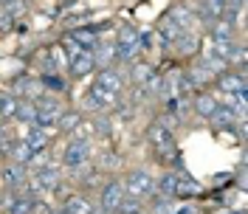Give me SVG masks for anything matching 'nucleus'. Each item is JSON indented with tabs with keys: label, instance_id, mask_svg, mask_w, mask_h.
Returning a JSON list of instances; mask_svg holds the SVG:
<instances>
[{
	"label": "nucleus",
	"instance_id": "nucleus-26",
	"mask_svg": "<svg viewBox=\"0 0 248 214\" xmlns=\"http://www.w3.org/2000/svg\"><path fill=\"white\" fill-rule=\"evenodd\" d=\"M209 79H212V74H209V71L203 68L201 62H198V65H195V68H192V71L186 74V82H189L192 88H203V85H206Z\"/></svg>",
	"mask_w": 248,
	"mask_h": 214
},
{
	"label": "nucleus",
	"instance_id": "nucleus-8",
	"mask_svg": "<svg viewBox=\"0 0 248 214\" xmlns=\"http://www.w3.org/2000/svg\"><path fill=\"white\" fill-rule=\"evenodd\" d=\"M124 198H127V192H124L122 181H108L105 189H102V209L108 214H116V209L122 206Z\"/></svg>",
	"mask_w": 248,
	"mask_h": 214
},
{
	"label": "nucleus",
	"instance_id": "nucleus-23",
	"mask_svg": "<svg viewBox=\"0 0 248 214\" xmlns=\"http://www.w3.org/2000/svg\"><path fill=\"white\" fill-rule=\"evenodd\" d=\"M15 119H20L23 124H34V119H37V110H34V102L31 99H17V113Z\"/></svg>",
	"mask_w": 248,
	"mask_h": 214
},
{
	"label": "nucleus",
	"instance_id": "nucleus-10",
	"mask_svg": "<svg viewBox=\"0 0 248 214\" xmlns=\"http://www.w3.org/2000/svg\"><path fill=\"white\" fill-rule=\"evenodd\" d=\"M6 212L9 214H31L34 212V195L31 192H12L6 198Z\"/></svg>",
	"mask_w": 248,
	"mask_h": 214
},
{
	"label": "nucleus",
	"instance_id": "nucleus-33",
	"mask_svg": "<svg viewBox=\"0 0 248 214\" xmlns=\"http://www.w3.org/2000/svg\"><path fill=\"white\" fill-rule=\"evenodd\" d=\"M40 85H43V88H54V91H65V82H62L57 74H46V76L40 79Z\"/></svg>",
	"mask_w": 248,
	"mask_h": 214
},
{
	"label": "nucleus",
	"instance_id": "nucleus-7",
	"mask_svg": "<svg viewBox=\"0 0 248 214\" xmlns=\"http://www.w3.org/2000/svg\"><path fill=\"white\" fill-rule=\"evenodd\" d=\"M93 85H96V88H102L105 93H110V96H116V99H119V93L124 91V76H122V71H116V68H102Z\"/></svg>",
	"mask_w": 248,
	"mask_h": 214
},
{
	"label": "nucleus",
	"instance_id": "nucleus-17",
	"mask_svg": "<svg viewBox=\"0 0 248 214\" xmlns=\"http://www.w3.org/2000/svg\"><path fill=\"white\" fill-rule=\"evenodd\" d=\"M9 155H12V161H15V164H20V167H29L31 158H34L37 153H34L29 144L20 138V141H12V144H9Z\"/></svg>",
	"mask_w": 248,
	"mask_h": 214
},
{
	"label": "nucleus",
	"instance_id": "nucleus-39",
	"mask_svg": "<svg viewBox=\"0 0 248 214\" xmlns=\"http://www.w3.org/2000/svg\"><path fill=\"white\" fill-rule=\"evenodd\" d=\"M232 214H246V212H232Z\"/></svg>",
	"mask_w": 248,
	"mask_h": 214
},
{
	"label": "nucleus",
	"instance_id": "nucleus-31",
	"mask_svg": "<svg viewBox=\"0 0 248 214\" xmlns=\"http://www.w3.org/2000/svg\"><path fill=\"white\" fill-rule=\"evenodd\" d=\"M116 214H141V200L127 195V198L122 200V206L116 209Z\"/></svg>",
	"mask_w": 248,
	"mask_h": 214
},
{
	"label": "nucleus",
	"instance_id": "nucleus-18",
	"mask_svg": "<svg viewBox=\"0 0 248 214\" xmlns=\"http://www.w3.org/2000/svg\"><path fill=\"white\" fill-rule=\"evenodd\" d=\"M209 122L215 124L217 130H232L234 124H237V116H234V110L229 105H220L215 113H212V119H209Z\"/></svg>",
	"mask_w": 248,
	"mask_h": 214
},
{
	"label": "nucleus",
	"instance_id": "nucleus-11",
	"mask_svg": "<svg viewBox=\"0 0 248 214\" xmlns=\"http://www.w3.org/2000/svg\"><path fill=\"white\" fill-rule=\"evenodd\" d=\"M68 68H71V76H77V79H85V76H91L93 74V57H91V51H82V54H77L74 60H68Z\"/></svg>",
	"mask_w": 248,
	"mask_h": 214
},
{
	"label": "nucleus",
	"instance_id": "nucleus-12",
	"mask_svg": "<svg viewBox=\"0 0 248 214\" xmlns=\"http://www.w3.org/2000/svg\"><path fill=\"white\" fill-rule=\"evenodd\" d=\"M74 43H77L82 51H93L96 48V43H99V37H96V29L93 26H82V29H71V34H68Z\"/></svg>",
	"mask_w": 248,
	"mask_h": 214
},
{
	"label": "nucleus",
	"instance_id": "nucleus-38",
	"mask_svg": "<svg viewBox=\"0 0 248 214\" xmlns=\"http://www.w3.org/2000/svg\"><path fill=\"white\" fill-rule=\"evenodd\" d=\"M0 3H3V6H9V3H12V0H0Z\"/></svg>",
	"mask_w": 248,
	"mask_h": 214
},
{
	"label": "nucleus",
	"instance_id": "nucleus-3",
	"mask_svg": "<svg viewBox=\"0 0 248 214\" xmlns=\"http://www.w3.org/2000/svg\"><path fill=\"white\" fill-rule=\"evenodd\" d=\"M113 46H116V57L119 60H124V62L136 60V54L141 51V31L133 29V26H124Z\"/></svg>",
	"mask_w": 248,
	"mask_h": 214
},
{
	"label": "nucleus",
	"instance_id": "nucleus-5",
	"mask_svg": "<svg viewBox=\"0 0 248 214\" xmlns=\"http://www.w3.org/2000/svg\"><path fill=\"white\" fill-rule=\"evenodd\" d=\"M34 110H37V119H34V124L37 127H54V124L60 122L62 116V105L54 99V96H40L37 102H34Z\"/></svg>",
	"mask_w": 248,
	"mask_h": 214
},
{
	"label": "nucleus",
	"instance_id": "nucleus-20",
	"mask_svg": "<svg viewBox=\"0 0 248 214\" xmlns=\"http://www.w3.org/2000/svg\"><path fill=\"white\" fill-rule=\"evenodd\" d=\"M0 175H3V183L6 186H20L23 181H26V167H20V164H9V167L0 169Z\"/></svg>",
	"mask_w": 248,
	"mask_h": 214
},
{
	"label": "nucleus",
	"instance_id": "nucleus-9",
	"mask_svg": "<svg viewBox=\"0 0 248 214\" xmlns=\"http://www.w3.org/2000/svg\"><path fill=\"white\" fill-rule=\"evenodd\" d=\"M113 105H116V96L105 93L102 88H96V85L85 93V107H88V110H93V113H105V110H110Z\"/></svg>",
	"mask_w": 248,
	"mask_h": 214
},
{
	"label": "nucleus",
	"instance_id": "nucleus-25",
	"mask_svg": "<svg viewBox=\"0 0 248 214\" xmlns=\"http://www.w3.org/2000/svg\"><path fill=\"white\" fill-rule=\"evenodd\" d=\"M212 43H234V29L223 20H215V29H212Z\"/></svg>",
	"mask_w": 248,
	"mask_h": 214
},
{
	"label": "nucleus",
	"instance_id": "nucleus-4",
	"mask_svg": "<svg viewBox=\"0 0 248 214\" xmlns=\"http://www.w3.org/2000/svg\"><path fill=\"white\" fill-rule=\"evenodd\" d=\"M147 138H150L153 147H158V153L175 155V136H172V127L164 122V119H155V122L147 127Z\"/></svg>",
	"mask_w": 248,
	"mask_h": 214
},
{
	"label": "nucleus",
	"instance_id": "nucleus-28",
	"mask_svg": "<svg viewBox=\"0 0 248 214\" xmlns=\"http://www.w3.org/2000/svg\"><path fill=\"white\" fill-rule=\"evenodd\" d=\"M223 0H203V17L209 20V23H215V20H220L223 17Z\"/></svg>",
	"mask_w": 248,
	"mask_h": 214
},
{
	"label": "nucleus",
	"instance_id": "nucleus-15",
	"mask_svg": "<svg viewBox=\"0 0 248 214\" xmlns=\"http://www.w3.org/2000/svg\"><path fill=\"white\" fill-rule=\"evenodd\" d=\"M91 57H93V65L96 68H110V62L116 60V46L113 43H96V48L91 51Z\"/></svg>",
	"mask_w": 248,
	"mask_h": 214
},
{
	"label": "nucleus",
	"instance_id": "nucleus-34",
	"mask_svg": "<svg viewBox=\"0 0 248 214\" xmlns=\"http://www.w3.org/2000/svg\"><path fill=\"white\" fill-rule=\"evenodd\" d=\"M12 29H15V17L6 9H0V31H12Z\"/></svg>",
	"mask_w": 248,
	"mask_h": 214
},
{
	"label": "nucleus",
	"instance_id": "nucleus-41",
	"mask_svg": "<svg viewBox=\"0 0 248 214\" xmlns=\"http://www.w3.org/2000/svg\"><path fill=\"white\" fill-rule=\"evenodd\" d=\"M0 130H3V119H0Z\"/></svg>",
	"mask_w": 248,
	"mask_h": 214
},
{
	"label": "nucleus",
	"instance_id": "nucleus-1",
	"mask_svg": "<svg viewBox=\"0 0 248 214\" xmlns=\"http://www.w3.org/2000/svg\"><path fill=\"white\" fill-rule=\"evenodd\" d=\"M91 141H79V138H71L68 141V147H65V153H62V164L68 172H82V169L91 164Z\"/></svg>",
	"mask_w": 248,
	"mask_h": 214
},
{
	"label": "nucleus",
	"instance_id": "nucleus-22",
	"mask_svg": "<svg viewBox=\"0 0 248 214\" xmlns=\"http://www.w3.org/2000/svg\"><path fill=\"white\" fill-rule=\"evenodd\" d=\"M40 79H31V76H17V82H15V93H20V96H37L40 93Z\"/></svg>",
	"mask_w": 248,
	"mask_h": 214
},
{
	"label": "nucleus",
	"instance_id": "nucleus-24",
	"mask_svg": "<svg viewBox=\"0 0 248 214\" xmlns=\"http://www.w3.org/2000/svg\"><path fill=\"white\" fill-rule=\"evenodd\" d=\"M175 183H178V172H164L161 181H155V192L167 195V198H175Z\"/></svg>",
	"mask_w": 248,
	"mask_h": 214
},
{
	"label": "nucleus",
	"instance_id": "nucleus-40",
	"mask_svg": "<svg viewBox=\"0 0 248 214\" xmlns=\"http://www.w3.org/2000/svg\"><path fill=\"white\" fill-rule=\"evenodd\" d=\"M51 214H65V212H51Z\"/></svg>",
	"mask_w": 248,
	"mask_h": 214
},
{
	"label": "nucleus",
	"instance_id": "nucleus-36",
	"mask_svg": "<svg viewBox=\"0 0 248 214\" xmlns=\"http://www.w3.org/2000/svg\"><path fill=\"white\" fill-rule=\"evenodd\" d=\"M91 127H93V133H99V136H108L110 133V122L108 119H99V122L91 124Z\"/></svg>",
	"mask_w": 248,
	"mask_h": 214
},
{
	"label": "nucleus",
	"instance_id": "nucleus-19",
	"mask_svg": "<svg viewBox=\"0 0 248 214\" xmlns=\"http://www.w3.org/2000/svg\"><path fill=\"white\" fill-rule=\"evenodd\" d=\"M62 212L65 214H93V206H91V200L88 198H82V195H71V198H65Z\"/></svg>",
	"mask_w": 248,
	"mask_h": 214
},
{
	"label": "nucleus",
	"instance_id": "nucleus-29",
	"mask_svg": "<svg viewBox=\"0 0 248 214\" xmlns=\"http://www.w3.org/2000/svg\"><path fill=\"white\" fill-rule=\"evenodd\" d=\"M17 113V99L12 93H0V119L6 122V119H12Z\"/></svg>",
	"mask_w": 248,
	"mask_h": 214
},
{
	"label": "nucleus",
	"instance_id": "nucleus-32",
	"mask_svg": "<svg viewBox=\"0 0 248 214\" xmlns=\"http://www.w3.org/2000/svg\"><path fill=\"white\" fill-rule=\"evenodd\" d=\"M150 79H153V68H150V65L141 62V65L133 68V82H136V85H147Z\"/></svg>",
	"mask_w": 248,
	"mask_h": 214
},
{
	"label": "nucleus",
	"instance_id": "nucleus-2",
	"mask_svg": "<svg viewBox=\"0 0 248 214\" xmlns=\"http://www.w3.org/2000/svg\"><path fill=\"white\" fill-rule=\"evenodd\" d=\"M124 183V192L130 195V198H153L155 195V178L147 172V169H133V172H127V178L122 181Z\"/></svg>",
	"mask_w": 248,
	"mask_h": 214
},
{
	"label": "nucleus",
	"instance_id": "nucleus-6",
	"mask_svg": "<svg viewBox=\"0 0 248 214\" xmlns=\"http://www.w3.org/2000/svg\"><path fill=\"white\" fill-rule=\"evenodd\" d=\"M31 195H43V192H54L60 186V169L54 167H40L37 175L31 178Z\"/></svg>",
	"mask_w": 248,
	"mask_h": 214
},
{
	"label": "nucleus",
	"instance_id": "nucleus-13",
	"mask_svg": "<svg viewBox=\"0 0 248 214\" xmlns=\"http://www.w3.org/2000/svg\"><path fill=\"white\" fill-rule=\"evenodd\" d=\"M48 138H51V133H48L46 127H37V124H31L29 130H26V138H23V141L29 144L34 153H43V150L48 147Z\"/></svg>",
	"mask_w": 248,
	"mask_h": 214
},
{
	"label": "nucleus",
	"instance_id": "nucleus-35",
	"mask_svg": "<svg viewBox=\"0 0 248 214\" xmlns=\"http://www.w3.org/2000/svg\"><path fill=\"white\" fill-rule=\"evenodd\" d=\"M3 9H6V12H9V15H12V17L17 20V17L23 15V9H26V3H23V0H12V3H9V6H3Z\"/></svg>",
	"mask_w": 248,
	"mask_h": 214
},
{
	"label": "nucleus",
	"instance_id": "nucleus-14",
	"mask_svg": "<svg viewBox=\"0 0 248 214\" xmlns=\"http://www.w3.org/2000/svg\"><path fill=\"white\" fill-rule=\"evenodd\" d=\"M246 74H243V71H240V74H220V76H217V88H220V91L223 93H229V96H232V93H237V91H246Z\"/></svg>",
	"mask_w": 248,
	"mask_h": 214
},
{
	"label": "nucleus",
	"instance_id": "nucleus-30",
	"mask_svg": "<svg viewBox=\"0 0 248 214\" xmlns=\"http://www.w3.org/2000/svg\"><path fill=\"white\" fill-rule=\"evenodd\" d=\"M79 124H82V116H79V113H62L60 122H57V130H62V133H74Z\"/></svg>",
	"mask_w": 248,
	"mask_h": 214
},
{
	"label": "nucleus",
	"instance_id": "nucleus-21",
	"mask_svg": "<svg viewBox=\"0 0 248 214\" xmlns=\"http://www.w3.org/2000/svg\"><path fill=\"white\" fill-rule=\"evenodd\" d=\"M220 102H217L215 96H209V93H201L198 99H195V113L201 116V119H212V113H215Z\"/></svg>",
	"mask_w": 248,
	"mask_h": 214
},
{
	"label": "nucleus",
	"instance_id": "nucleus-27",
	"mask_svg": "<svg viewBox=\"0 0 248 214\" xmlns=\"http://www.w3.org/2000/svg\"><path fill=\"white\" fill-rule=\"evenodd\" d=\"M150 200H153V214H172V209H175V198H167V195L155 192Z\"/></svg>",
	"mask_w": 248,
	"mask_h": 214
},
{
	"label": "nucleus",
	"instance_id": "nucleus-37",
	"mask_svg": "<svg viewBox=\"0 0 248 214\" xmlns=\"http://www.w3.org/2000/svg\"><path fill=\"white\" fill-rule=\"evenodd\" d=\"M172 214H198V209H195L192 203H184V206H175Z\"/></svg>",
	"mask_w": 248,
	"mask_h": 214
},
{
	"label": "nucleus",
	"instance_id": "nucleus-16",
	"mask_svg": "<svg viewBox=\"0 0 248 214\" xmlns=\"http://www.w3.org/2000/svg\"><path fill=\"white\" fill-rule=\"evenodd\" d=\"M203 195V186L189 178V175H178V183H175V198H198Z\"/></svg>",
	"mask_w": 248,
	"mask_h": 214
}]
</instances>
